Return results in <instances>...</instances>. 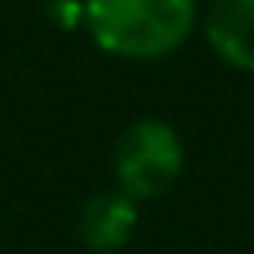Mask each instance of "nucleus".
<instances>
[{"label": "nucleus", "instance_id": "nucleus-3", "mask_svg": "<svg viewBox=\"0 0 254 254\" xmlns=\"http://www.w3.org/2000/svg\"><path fill=\"white\" fill-rule=\"evenodd\" d=\"M138 232V202L120 187L97 190L79 209V239L94 254L124 251Z\"/></svg>", "mask_w": 254, "mask_h": 254}, {"label": "nucleus", "instance_id": "nucleus-2", "mask_svg": "<svg viewBox=\"0 0 254 254\" xmlns=\"http://www.w3.org/2000/svg\"><path fill=\"white\" fill-rule=\"evenodd\" d=\"M116 187L135 202H153L176 187L183 172V142L168 120L146 116L124 127L112 146Z\"/></svg>", "mask_w": 254, "mask_h": 254}, {"label": "nucleus", "instance_id": "nucleus-4", "mask_svg": "<svg viewBox=\"0 0 254 254\" xmlns=\"http://www.w3.org/2000/svg\"><path fill=\"white\" fill-rule=\"evenodd\" d=\"M202 30L228 67L254 75V0H209Z\"/></svg>", "mask_w": 254, "mask_h": 254}, {"label": "nucleus", "instance_id": "nucleus-1", "mask_svg": "<svg viewBox=\"0 0 254 254\" xmlns=\"http://www.w3.org/2000/svg\"><path fill=\"white\" fill-rule=\"evenodd\" d=\"M82 23L101 53L161 60L198 26V0H86Z\"/></svg>", "mask_w": 254, "mask_h": 254}]
</instances>
